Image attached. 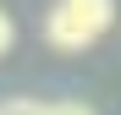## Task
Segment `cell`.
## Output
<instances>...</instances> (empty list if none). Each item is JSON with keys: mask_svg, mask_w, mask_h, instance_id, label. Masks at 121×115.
<instances>
[{"mask_svg": "<svg viewBox=\"0 0 121 115\" xmlns=\"http://www.w3.org/2000/svg\"><path fill=\"white\" fill-rule=\"evenodd\" d=\"M110 22H116V0H55L44 16V44L60 55H83L110 33Z\"/></svg>", "mask_w": 121, "mask_h": 115, "instance_id": "1", "label": "cell"}, {"mask_svg": "<svg viewBox=\"0 0 121 115\" xmlns=\"http://www.w3.org/2000/svg\"><path fill=\"white\" fill-rule=\"evenodd\" d=\"M11 44H17V22H11V11L0 6V55H11Z\"/></svg>", "mask_w": 121, "mask_h": 115, "instance_id": "2", "label": "cell"}, {"mask_svg": "<svg viewBox=\"0 0 121 115\" xmlns=\"http://www.w3.org/2000/svg\"><path fill=\"white\" fill-rule=\"evenodd\" d=\"M44 115H94V110H88V104H77V99H66V104H50Z\"/></svg>", "mask_w": 121, "mask_h": 115, "instance_id": "4", "label": "cell"}, {"mask_svg": "<svg viewBox=\"0 0 121 115\" xmlns=\"http://www.w3.org/2000/svg\"><path fill=\"white\" fill-rule=\"evenodd\" d=\"M44 110H50V104H39V99H11L0 115H44Z\"/></svg>", "mask_w": 121, "mask_h": 115, "instance_id": "3", "label": "cell"}]
</instances>
